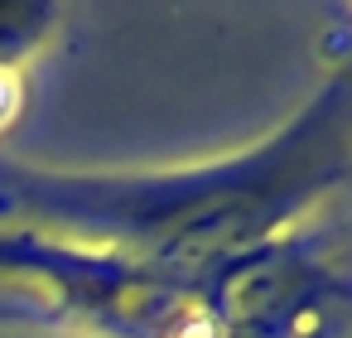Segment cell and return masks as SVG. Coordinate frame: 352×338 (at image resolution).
Segmentation results:
<instances>
[{"instance_id": "cell-3", "label": "cell", "mask_w": 352, "mask_h": 338, "mask_svg": "<svg viewBox=\"0 0 352 338\" xmlns=\"http://www.w3.org/2000/svg\"><path fill=\"white\" fill-rule=\"evenodd\" d=\"M58 20L54 6H0V68L25 73V63L54 39Z\"/></svg>"}, {"instance_id": "cell-1", "label": "cell", "mask_w": 352, "mask_h": 338, "mask_svg": "<svg viewBox=\"0 0 352 338\" xmlns=\"http://www.w3.org/2000/svg\"><path fill=\"white\" fill-rule=\"evenodd\" d=\"M352 78L328 73L246 150L179 169H39L0 155V227L174 271L246 261L304 227L347 184Z\"/></svg>"}, {"instance_id": "cell-4", "label": "cell", "mask_w": 352, "mask_h": 338, "mask_svg": "<svg viewBox=\"0 0 352 338\" xmlns=\"http://www.w3.org/2000/svg\"><path fill=\"white\" fill-rule=\"evenodd\" d=\"M25 102H30L25 73H20V68H0V136H6V131H10V126L20 121Z\"/></svg>"}, {"instance_id": "cell-2", "label": "cell", "mask_w": 352, "mask_h": 338, "mask_svg": "<svg viewBox=\"0 0 352 338\" xmlns=\"http://www.w3.org/2000/svg\"><path fill=\"white\" fill-rule=\"evenodd\" d=\"M0 285L25 290L49 324L92 338H232L227 266L174 271L0 227Z\"/></svg>"}]
</instances>
